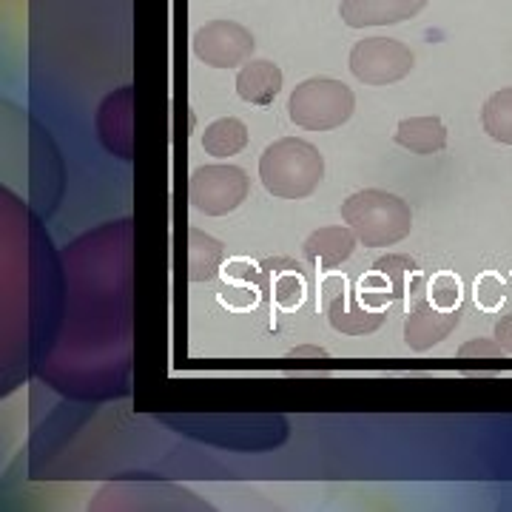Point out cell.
<instances>
[{
  "mask_svg": "<svg viewBox=\"0 0 512 512\" xmlns=\"http://www.w3.org/2000/svg\"><path fill=\"white\" fill-rule=\"evenodd\" d=\"M274 299L282 305V308H296L302 305L305 299V279L299 274V265L296 262H288L285 274H279L274 279Z\"/></svg>",
  "mask_w": 512,
  "mask_h": 512,
  "instance_id": "obj_18",
  "label": "cell"
},
{
  "mask_svg": "<svg viewBox=\"0 0 512 512\" xmlns=\"http://www.w3.org/2000/svg\"><path fill=\"white\" fill-rule=\"evenodd\" d=\"M504 296H512L510 288L495 274H484L476 279V299L484 308H498L504 302Z\"/></svg>",
  "mask_w": 512,
  "mask_h": 512,
  "instance_id": "obj_20",
  "label": "cell"
},
{
  "mask_svg": "<svg viewBox=\"0 0 512 512\" xmlns=\"http://www.w3.org/2000/svg\"><path fill=\"white\" fill-rule=\"evenodd\" d=\"M396 143L410 154H436L447 146V128L439 117H407L396 128Z\"/></svg>",
  "mask_w": 512,
  "mask_h": 512,
  "instance_id": "obj_12",
  "label": "cell"
},
{
  "mask_svg": "<svg viewBox=\"0 0 512 512\" xmlns=\"http://www.w3.org/2000/svg\"><path fill=\"white\" fill-rule=\"evenodd\" d=\"M248 146V128L237 117H220L202 131V148L211 157H234Z\"/></svg>",
  "mask_w": 512,
  "mask_h": 512,
  "instance_id": "obj_14",
  "label": "cell"
},
{
  "mask_svg": "<svg viewBox=\"0 0 512 512\" xmlns=\"http://www.w3.org/2000/svg\"><path fill=\"white\" fill-rule=\"evenodd\" d=\"M456 359L458 365L464 367H498L504 365L507 350L501 348L498 342H490V339H473V342L458 348Z\"/></svg>",
  "mask_w": 512,
  "mask_h": 512,
  "instance_id": "obj_16",
  "label": "cell"
},
{
  "mask_svg": "<svg viewBox=\"0 0 512 512\" xmlns=\"http://www.w3.org/2000/svg\"><path fill=\"white\" fill-rule=\"evenodd\" d=\"M342 220L353 228V234L365 248L396 245L413 231V211L410 205L379 188H365L350 194L342 202Z\"/></svg>",
  "mask_w": 512,
  "mask_h": 512,
  "instance_id": "obj_2",
  "label": "cell"
},
{
  "mask_svg": "<svg viewBox=\"0 0 512 512\" xmlns=\"http://www.w3.org/2000/svg\"><path fill=\"white\" fill-rule=\"evenodd\" d=\"M373 268H379L384 274L393 279V285H396V291L399 296H407V288H410V276H416V262L410 259V256H402V254H390V256H382Z\"/></svg>",
  "mask_w": 512,
  "mask_h": 512,
  "instance_id": "obj_19",
  "label": "cell"
},
{
  "mask_svg": "<svg viewBox=\"0 0 512 512\" xmlns=\"http://www.w3.org/2000/svg\"><path fill=\"white\" fill-rule=\"evenodd\" d=\"M259 180L279 200H305L325 180V157L305 140L282 137L259 157Z\"/></svg>",
  "mask_w": 512,
  "mask_h": 512,
  "instance_id": "obj_1",
  "label": "cell"
},
{
  "mask_svg": "<svg viewBox=\"0 0 512 512\" xmlns=\"http://www.w3.org/2000/svg\"><path fill=\"white\" fill-rule=\"evenodd\" d=\"M427 0H345L339 15L350 29L365 26H393L419 15Z\"/></svg>",
  "mask_w": 512,
  "mask_h": 512,
  "instance_id": "obj_9",
  "label": "cell"
},
{
  "mask_svg": "<svg viewBox=\"0 0 512 512\" xmlns=\"http://www.w3.org/2000/svg\"><path fill=\"white\" fill-rule=\"evenodd\" d=\"M282 92V69L271 60H251L237 74V94L251 106H271Z\"/></svg>",
  "mask_w": 512,
  "mask_h": 512,
  "instance_id": "obj_11",
  "label": "cell"
},
{
  "mask_svg": "<svg viewBox=\"0 0 512 512\" xmlns=\"http://www.w3.org/2000/svg\"><path fill=\"white\" fill-rule=\"evenodd\" d=\"M288 365H296V367H302V365H328V350H322V348H313V345H305V348H296L291 350L288 356Z\"/></svg>",
  "mask_w": 512,
  "mask_h": 512,
  "instance_id": "obj_21",
  "label": "cell"
},
{
  "mask_svg": "<svg viewBox=\"0 0 512 512\" xmlns=\"http://www.w3.org/2000/svg\"><path fill=\"white\" fill-rule=\"evenodd\" d=\"M413 52L390 37H365L350 49V72L365 86H390L413 72Z\"/></svg>",
  "mask_w": 512,
  "mask_h": 512,
  "instance_id": "obj_5",
  "label": "cell"
},
{
  "mask_svg": "<svg viewBox=\"0 0 512 512\" xmlns=\"http://www.w3.org/2000/svg\"><path fill=\"white\" fill-rule=\"evenodd\" d=\"M427 299L444 311L461 308V279L450 271H439L427 279Z\"/></svg>",
  "mask_w": 512,
  "mask_h": 512,
  "instance_id": "obj_17",
  "label": "cell"
},
{
  "mask_svg": "<svg viewBox=\"0 0 512 512\" xmlns=\"http://www.w3.org/2000/svg\"><path fill=\"white\" fill-rule=\"evenodd\" d=\"M359 237L353 234V228L345 225H330V228H319L311 237L305 239V256L311 259L316 268L322 271H333L339 268L345 259H350L353 248H356Z\"/></svg>",
  "mask_w": 512,
  "mask_h": 512,
  "instance_id": "obj_10",
  "label": "cell"
},
{
  "mask_svg": "<svg viewBox=\"0 0 512 512\" xmlns=\"http://www.w3.org/2000/svg\"><path fill=\"white\" fill-rule=\"evenodd\" d=\"M481 126L501 146H512V89L495 92L481 109Z\"/></svg>",
  "mask_w": 512,
  "mask_h": 512,
  "instance_id": "obj_15",
  "label": "cell"
},
{
  "mask_svg": "<svg viewBox=\"0 0 512 512\" xmlns=\"http://www.w3.org/2000/svg\"><path fill=\"white\" fill-rule=\"evenodd\" d=\"M493 336L501 348L507 350V353H512V308L498 316V322H495V328H493Z\"/></svg>",
  "mask_w": 512,
  "mask_h": 512,
  "instance_id": "obj_22",
  "label": "cell"
},
{
  "mask_svg": "<svg viewBox=\"0 0 512 512\" xmlns=\"http://www.w3.org/2000/svg\"><path fill=\"white\" fill-rule=\"evenodd\" d=\"M225 245L220 239L208 237L197 228L188 231V279L191 282H211L220 274Z\"/></svg>",
  "mask_w": 512,
  "mask_h": 512,
  "instance_id": "obj_13",
  "label": "cell"
},
{
  "mask_svg": "<svg viewBox=\"0 0 512 512\" xmlns=\"http://www.w3.org/2000/svg\"><path fill=\"white\" fill-rule=\"evenodd\" d=\"M191 49L211 69L245 66L256 49L254 35L234 20H211L191 37Z\"/></svg>",
  "mask_w": 512,
  "mask_h": 512,
  "instance_id": "obj_6",
  "label": "cell"
},
{
  "mask_svg": "<svg viewBox=\"0 0 512 512\" xmlns=\"http://www.w3.org/2000/svg\"><path fill=\"white\" fill-rule=\"evenodd\" d=\"M458 322H461V308L444 311L439 305H433L424 293L419 299H413V308L404 319V345L416 353H424L444 342L458 328Z\"/></svg>",
  "mask_w": 512,
  "mask_h": 512,
  "instance_id": "obj_8",
  "label": "cell"
},
{
  "mask_svg": "<svg viewBox=\"0 0 512 512\" xmlns=\"http://www.w3.org/2000/svg\"><path fill=\"white\" fill-rule=\"evenodd\" d=\"M322 302H325L330 328L345 333V336H367V333L382 328L387 319L384 311H373L359 302V296L350 291L345 276L333 274L322 282Z\"/></svg>",
  "mask_w": 512,
  "mask_h": 512,
  "instance_id": "obj_7",
  "label": "cell"
},
{
  "mask_svg": "<svg viewBox=\"0 0 512 512\" xmlns=\"http://www.w3.org/2000/svg\"><path fill=\"white\" fill-rule=\"evenodd\" d=\"M248 191L251 180L239 165H202L188 180V200L208 217L237 211L248 200Z\"/></svg>",
  "mask_w": 512,
  "mask_h": 512,
  "instance_id": "obj_4",
  "label": "cell"
},
{
  "mask_svg": "<svg viewBox=\"0 0 512 512\" xmlns=\"http://www.w3.org/2000/svg\"><path fill=\"white\" fill-rule=\"evenodd\" d=\"M356 109V97L342 80L333 77H311L293 89L288 100V114L296 126L308 131H330L348 123Z\"/></svg>",
  "mask_w": 512,
  "mask_h": 512,
  "instance_id": "obj_3",
  "label": "cell"
}]
</instances>
